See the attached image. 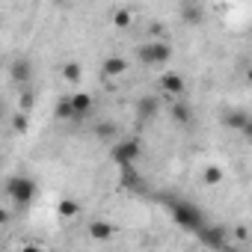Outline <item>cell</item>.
Masks as SVG:
<instances>
[{"instance_id": "30bf717a", "label": "cell", "mask_w": 252, "mask_h": 252, "mask_svg": "<svg viewBox=\"0 0 252 252\" xmlns=\"http://www.w3.org/2000/svg\"><path fill=\"white\" fill-rule=\"evenodd\" d=\"M125 71H128V60H125V57H107L104 63H101V74L104 77H119V74H125Z\"/></svg>"}, {"instance_id": "cb8c5ba5", "label": "cell", "mask_w": 252, "mask_h": 252, "mask_svg": "<svg viewBox=\"0 0 252 252\" xmlns=\"http://www.w3.org/2000/svg\"><path fill=\"white\" fill-rule=\"evenodd\" d=\"M18 252H45V249H42V246H36V243H27V246H21Z\"/></svg>"}, {"instance_id": "277c9868", "label": "cell", "mask_w": 252, "mask_h": 252, "mask_svg": "<svg viewBox=\"0 0 252 252\" xmlns=\"http://www.w3.org/2000/svg\"><path fill=\"white\" fill-rule=\"evenodd\" d=\"M113 160L119 163V169H131L140 158H143V146H140V140H119L116 146H113Z\"/></svg>"}, {"instance_id": "7c38bea8", "label": "cell", "mask_w": 252, "mask_h": 252, "mask_svg": "<svg viewBox=\"0 0 252 252\" xmlns=\"http://www.w3.org/2000/svg\"><path fill=\"white\" fill-rule=\"evenodd\" d=\"M9 71H12V80H15V83H27V80H30V60L18 57V60L9 65Z\"/></svg>"}, {"instance_id": "7a4b0ae2", "label": "cell", "mask_w": 252, "mask_h": 252, "mask_svg": "<svg viewBox=\"0 0 252 252\" xmlns=\"http://www.w3.org/2000/svg\"><path fill=\"white\" fill-rule=\"evenodd\" d=\"M137 60L143 65H166L172 60V45L166 39H158V42H143L137 48Z\"/></svg>"}, {"instance_id": "d4e9b609", "label": "cell", "mask_w": 252, "mask_h": 252, "mask_svg": "<svg viewBox=\"0 0 252 252\" xmlns=\"http://www.w3.org/2000/svg\"><path fill=\"white\" fill-rule=\"evenodd\" d=\"M246 234H249V231H246L243 225H240V228H234V237H237V240H246Z\"/></svg>"}, {"instance_id": "2e32d148", "label": "cell", "mask_w": 252, "mask_h": 252, "mask_svg": "<svg viewBox=\"0 0 252 252\" xmlns=\"http://www.w3.org/2000/svg\"><path fill=\"white\" fill-rule=\"evenodd\" d=\"M202 240H205V243H211V246H222L225 231H222V228H205V231H202Z\"/></svg>"}, {"instance_id": "e0dca14e", "label": "cell", "mask_w": 252, "mask_h": 252, "mask_svg": "<svg viewBox=\"0 0 252 252\" xmlns=\"http://www.w3.org/2000/svg\"><path fill=\"white\" fill-rule=\"evenodd\" d=\"M57 211H60V217H77V214H80V205H77L74 199H63V202L57 205Z\"/></svg>"}, {"instance_id": "ffe728a7", "label": "cell", "mask_w": 252, "mask_h": 252, "mask_svg": "<svg viewBox=\"0 0 252 252\" xmlns=\"http://www.w3.org/2000/svg\"><path fill=\"white\" fill-rule=\"evenodd\" d=\"M113 21H116V27H131V12L128 9H119L113 15Z\"/></svg>"}, {"instance_id": "ba28073f", "label": "cell", "mask_w": 252, "mask_h": 252, "mask_svg": "<svg viewBox=\"0 0 252 252\" xmlns=\"http://www.w3.org/2000/svg\"><path fill=\"white\" fill-rule=\"evenodd\" d=\"M178 15H181L184 24H193V27H196V24L205 21V6H202V3H181V6H178Z\"/></svg>"}, {"instance_id": "5b68a950", "label": "cell", "mask_w": 252, "mask_h": 252, "mask_svg": "<svg viewBox=\"0 0 252 252\" xmlns=\"http://www.w3.org/2000/svg\"><path fill=\"white\" fill-rule=\"evenodd\" d=\"M158 113H160V98L158 95H143L137 101V119L140 122H155Z\"/></svg>"}, {"instance_id": "d6986e66", "label": "cell", "mask_w": 252, "mask_h": 252, "mask_svg": "<svg viewBox=\"0 0 252 252\" xmlns=\"http://www.w3.org/2000/svg\"><path fill=\"white\" fill-rule=\"evenodd\" d=\"M63 77H65L68 83H77V80H80V65H77V63H65V65H63Z\"/></svg>"}, {"instance_id": "5bb4252c", "label": "cell", "mask_w": 252, "mask_h": 252, "mask_svg": "<svg viewBox=\"0 0 252 252\" xmlns=\"http://www.w3.org/2000/svg\"><path fill=\"white\" fill-rule=\"evenodd\" d=\"M222 166H205V172H202V181L208 184V187H217V184H222Z\"/></svg>"}, {"instance_id": "ac0fdd59", "label": "cell", "mask_w": 252, "mask_h": 252, "mask_svg": "<svg viewBox=\"0 0 252 252\" xmlns=\"http://www.w3.org/2000/svg\"><path fill=\"white\" fill-rule=\"evenodd\" d=\"M246 122H249L246 113H228V116H225V125H228V128H237V131L246 128Z\"/></svg>"}, {"instance_id": "44dd1931", "label": "cell", "mask_w": 252, "mask_h": 252, "mask_svg": "<svg viewBox=\"0 0 252 252\" xmlns=\"http://www.w3.org/2000/svg\"><path fill=\"white\" fill-rule=\"evenodd\" d=\"M18 107H21V113H30V110H33V95H30L27 89H21V98H18Z\"/></svg>"}, {"instance_id": "3957f363", "label": "cell", "mask_w": 252, "mask_h": 252, "mask_svg": "<svg viewBox=\"0 0 252 252\" xmlns=\"http://www.w3.org/2000/svg\"><path fill=\"white\" fill-rule=\"evenodd\" d=\"M6 196H9L18 208H24V205H30L33 196H36V181L27 178V175H12V178H6Z\"/></svg>"}, {"instance_id": "9a60e30c", "label": "cell", "mask_w": 252, "mask_h": 252, "mask_svg": "<svg viewBox=\"0 0 252 252\" xmlns=\"http://www.w3.org/2000/svg\"><path fill=\"white\" fill-rule=\"evenodd\" d=\"M57 119H71V122H80V119H77V113H74V107H71V101H68V95L57 104Z\"/></svg>"}, {"instance_id": "603a6c76", "label": "cell", "mask_w": 252, "mask_h": 252, "mask_svg": "<svg viewBox=\"0 0 252 252\" xmlns=\"http://www.w3.org/2000/svg\"><path fill=\"white\" fill-rule=\"evenodd\" d=\"M240 134H243V140H246V143H252V119L246 122V128H243Z\"/></svg>"}, {"instance_id": "52a82bcc", "label": "cell", "mask_w": 252, "mask_h": 252, "mask_svg": "<svg viewBox=\"0 0 252 252\" xmlns=\"http://www.w3.org/2000/svg\"><path fill=\"white\" fill-rule=\"evenodd\" d=\"M160 89H163L169 98H181V95H184V89H187V83H184V77H181V74L166 71V74L160 77Z\"/></svg>"}, {"instance_id": "9c48e42d", "label": "cell", "mask_w": 252, "mask_h": 252, "mask_svg": "<svg viewBox=\"0 0 252 252\" xmlns=\"http://www.w3.org/2000/svg\"><path fill=\"white\" fill-rule=\"evenodd\" d=\"M68 101H71V107H74V113H77L80 122H83V119L92 113V107H95V101H92L89 92H74V95H68Z\"/></svg>"}, {"instance_id": "8fae6325", "label": "cell", "mask_w": 252, "mask_h": 252, "mask_svg": "<svg viewBox=\"0 0 252 252\" xmlns=\"http://www.w3.org/2000/svg\"><path fill=\"white\" fill-rule=\"evenodd\" d=\"M95 137L101 143H119V131H116V125L113 122H95Z\"/></svg>"}, {"instance_id": "4fadbf2b", "label": "cell", "mask_w": 252, "mask_h": 252, "mask_svg": "<svg viewBox=\"0 0 252 252\" xmlns=\"http://www.w3.org/2000/svg\"><path fill=\"white\" fill-rule=\"evenodd\" d=\"M172 122L175 125H187V122H193V107L190 104H184V101H178V104H172Z\"/></svg>"}, {"instance_id": "7402d4cb", "label": "cell", "mask_w": 252, "mask_h": 252, "mask_svg": "<svg viewBox=\"0 0 252 252\" xmlns=\"http://www.w3.org/2000/svg\"><path fill=\"white\" fill-rule=\"evenodd\" d=\"M12 128H15L18 134L27 131V113H15V116H12Z\"/></svg>"}, {"instance_id": "6da1fadb", "label": "cell", "mask_w": 252, "mask_h": 252, "mask_svg": "<svg viewBox=\"0 0 252 252\" xmlns=\"http://www.w3.org/2000/svg\"><path fill=\"white\" fill-rule=\"evenodd\" d=\"M169 211H172V220L190 231V234H202L205 231V217L196 205H187V202H169Z\"/></svg>"}, {"instance_id": "8992f818", "label": "cell", "mask_w": 252, "mask_h": 252, "mask_svg": "<svg viewBox=\"0 0 252 252\" xmlns=\"http://www.w3.org/2000/svg\"><path fill=\"white\" fill-rule=\"evenodd\" d=\"M116 234H119V228H116L113 222H107V220H92V222H89V237L98 240V243H107V240H113Z\"/></svg>"}, {"instance_id": "484cf974", "label": "cell", "mask_w": 252, "mask_h": 252, "mask_svg": "<svg viewBox=\"0 0 252 252\" xmlns=\"http://www.w3.org/2000/svg\"><path fill=\"white\" fill-rule=\"evenodd\" d=\"M246 80H249V83H252V65H249V71H246Z\"/></svg>"}]
</instances>
